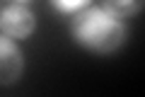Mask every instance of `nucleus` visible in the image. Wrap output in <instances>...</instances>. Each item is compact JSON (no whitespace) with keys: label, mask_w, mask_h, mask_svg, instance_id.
I'll return each mask as SVG.
<instances>
[{"label":"nucleus","mask_w":145,"mask_h":97,"mask_svg":"<svg viewBox=\"0 0 145 97\" xmlns=\"http://www.w3.org/2000/svg\"><path fill=\"white\" fill-rule=\"evenodd\" d=\"M70 34L75 44L87 49L97 56H111L126 44L128 27L121 17L106 12L104 7L87 5L85 10L75 12L70 20Z\"/></svg>","instance_id":"obj_1"},{"label":"nucleus","mask_w":145,"mask_h":97,"mask_svg":"<svg viewBox=\"0 0 145 97\" xmlns=\"http://www.w3.org/2000/svg\"><path fill=\"white\" fill-rule=\"evenodd\" d=\"M36 29V17L29 5H7L0 10V32L10 39H27Z\"/></svg>","instance_id":"obj_2"},{"label":"nucleus","mask_w":145,"mask_h":97,"mask_svg":"<svg viewBox=\"0 0 145 97\" xmlns=\"http://www.w3.org/2000/svg\"><path fill=\"white\" fill-rule=\"evenodd\" d=\"M24 73V53L15 39L5 36L0 32V85H12Z\"/></svg>","instance_id":"obj_3"},{"label":"nucleus","mask_w":145,"mask_h":97,"mask_svg":"<svg viewBox=\"0 0 145 97\" xmlns=\"http://www.w3.org/2000/svg\"><path fill=\"white\" fill-rule=\"evenodd\" d=\"M143 5H145V0H102L99 7H104L106 12L121 17V20H128V17L140 15Z\"/></svg>","instance_id":"obj_4"},{"label":"nucleus","mask_w":145,"mask_h":97,"mask_svg":"<svg viewBox=\"0 0 145 97\" xmlns=\"http://www.w3.org/2000/svg\"><path fill=\"white\" fill-rule=\"evenodd\" d=\"M12 5H31V3H34V0H10Z\"/></svg>","instance_id":"obj_6"},{"label":"nucleus","mask_w":145,"mask_h":97,"mask_svg":"<svg viewBox=\"0 0 145 97\" xmlns=\"http://www.w3.org/2000/svg\"><path fill=\"white\" fill-rule=\"evenodd\" d=\"M89 3H92V0H51V5L56 7L58 12H63V15H75V12L85 10Z\"/></svg>","instance_id":"obj_5"}]
</instances>
